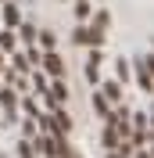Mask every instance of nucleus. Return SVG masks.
<instances>
[{"mask_svg":"<svg viewBox=\"0 0 154 158\" xmlns=\"http://www.w3.org/2000/svg\"><path fill=\"white\" fill-rule=\"evenodd\" d=\"M43 69H47L50 76H61V72H65V65H61V58L54 54V50H47V58H43Z\"/></svg>","mask_w":154,"mask_h":158,"instance_id":"1","label":"nucleus"},{"mask_svg":"<svg viewBox=\"0 0 154 158\" xmlns=\"http://www.w3.org/2000/svg\"><path fill=\"white\" fill-rule=\"evenodd\" d=\"M136 79H140V86H144L147 94L154 90V76H151V69H147V61H144V65H136Z\"/></svg>","mask_w":154,"mask_h":158,"instance_id":"2","label":"nucleus"},{"mask_svg":"<svg viewBox=\"0 0 154 158\" xmlns=\"http://www.w3.org/2000/svg\"><path fill=\"white\" fill-rule=\"evenodd\" d=\"M4 22H7L11 29H14V25H22V15H18V7H4Z\"/></svg>","mask_w":154,"mask_h":158,"instance_id":"3","label":"nucleus"},{"mask_svg":"<svg viewBox=\"0 0 154 158\" xmlns=\"http://www.w3.org/2000/svg\"><path fill=\"white\" fill-rule=\"evenodd\" d=\"M115 144H118V129L107 122V126H104V148H115Z\"/></svg>","mask_w":154,"mask_h":158,"instance_id":"4","label":"nucleus"},{"mask_svg":"<svg viewBox=\"0 0 154 158\" xmlns=\"http://www.w3.org/2000/svg\"><path fill=\"white\" fill-rule=\"evenodd\" d=\"M118 94H122L118 83H104V97H107V101H118Z\"/></svg>","mask_w":154,"mask_h":158,"instance_id":"5","label":"nucleus"},{"mask_svg":"<svg viewBox=\"0 0 154 158\" xmlns=\"http://www.w3.org/2000/svg\"><path fill=\"white\" fill-rule=\"evenodd\" d=\"M0 101H4V108L14 115V94H11V90H4V94H0Z\"/></svg>","mask_w":154,"mask_h":158,"instance_id":"6","label":"nucleus"},{"mask_svg":"<svg viewBox=\"0 0 154 158\" xmlns=\"http://www.w3.org/2000/svg\"><path fill=\"white\" fill-rule=\"evenodd\" d=\"M0 50H14V36L11 32H0Z\"/></svg>","mask_w":154,"mask_h":158,"instance_id":"7","label":"nucleus"},{"mask_svg":"<svg viewBox=\"0 0 154 158\" xmlns=\"http://www.w3.org/2000/svg\"><path fill=\"white\" fill-rule=\"evenodd\" d=\"M75 43H86V47H90V43H93V32H86V29H75Z\"/></svg>","mask_w":154,"mask_h":158,"instance_id":"8","label":"nucleus"},{"mask_svg":"<svg viewBox=\"0 0 154 158\" xmlns=\"http://www.w3.org/2000/svg\"><path fill=\"white\" fill-rule=\"evenodd\" d=\"M86 15H90V4H86V0H79V4H75V18L83 22V18H86Z\"/></svg>","mask_w":154,"mask_h":158,"instance_id":"9","label":"nucleus"},{"mask_svg":"<svg viewBox=\"0 0 154 158\" xmlns=\"http://www.w3.org/2000/svg\"><path fill=\"white\" fill-rule=\"evenodd\" d=\"M39 43H43L47 50H54V36H50V32H43V36H39Z\"/></svg>","mask_w":154,"mask_h":158,"instance_id":"10","label":"nucleus"},{"mask_svg":"<svg viewBox=\"0 0 154 158\" xmlns=\"http://www.w3.org/2000/svg\"><path fill=\"white\" fill-rule=\"evenodd\" d=\"M115 69H118V79H129V65H125V61H118Z\"/></svg>","mask_w":154,"mask_h":158,"instance_id":"11","label":"nucleus"},{"mask_svg":"<svg viewBox=\"0 0 154 158\" xmlns=\"http://www.w3.org/2000/svg\"><path fill=\"white\" fill-rule=\"evenodd\" d=\"M93 108L100 111V115H107V104H104V97H93Z\"/></svg>","mask_w":154,"mask_h":158,"instance_id":"12","label":"nucleus"},{"mask_svg":"<svg viewBox=\"0 0 154 158\" xmlns=\"http://www.w3.org/2000/svg\"><path fill=\"white\" fill-rule=\"evenodd\" d=\"M147 69H151V76H154V58H147Z\"/></svg>","mask_w":154,"mask_h":158,"instance_id":"13","label":"nucleus"}]
</instances>
